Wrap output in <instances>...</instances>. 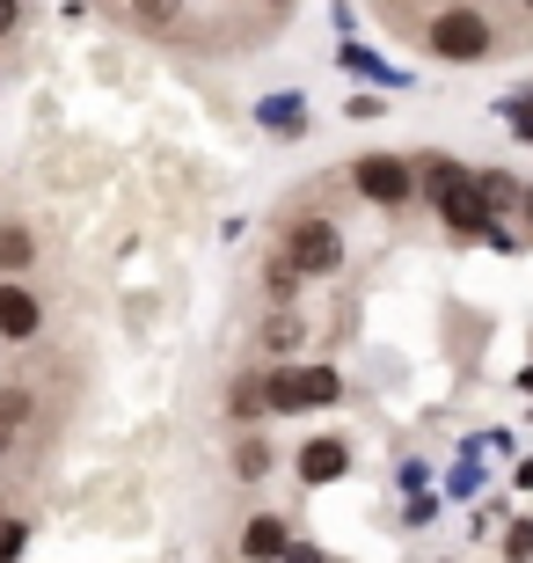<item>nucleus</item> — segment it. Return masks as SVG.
<instances>
[{
    "label": "nucleus",
    "instance_id": "obj_19",
    "mask_svg": "<svg viewBox=\"0 0 533 563\" xmlns=\"http://www.w3.org/2000/svg\"><path fill=\"white\" fill-rule=\"evenodd\" d=\"M278 563H322V556H314V549H300V542H286V556H278Z\"/></svg>",
    "mask_w": 533,
    "mask_h": 563
},
{
    "label": "nucleus",
    "instance_id": "obj_16",
    "mask_svg": "<svg viewBox=\"0 0 533 563\" xmlns=\"http://www.w3.org/2000/svg\"><path fill=\"white\" fill-rule=\"evenodd\" d=\"M234 461H242V476H264V468H270V446H264V439H242V454H234Z\"/></svg>",
    "mask_w": 533,
    "mask_h": 563
},
{
    "label": "nucleus",
    "instance_id": "obj_1",
    "mask_svg": "<svg viewBox=\"0 0 533 563\" xmlns=\"http://www.w3.org/2000/svg\"><path fill=\"white\" fill-rule=\"evenodd\" d=\"M424 52L446 66H475L497 52V22L475 8V0H446L438 15H424Z\"/></svg>",
    "mask_w": 533,
    "mask_h": 563
},
{
    "label": "nucleus",
    "instance_id": "obj_5",
    "mask_svg": "<svg viewBox=\"0 0 533 563\" xmlns=\"http://www.w3.org/2000/svg\"><path fill=\"white\" fill-rule=\"evenodd\" d=\"M37 330H44V300L30 286H15V278H0V336L8 344H30Z\"/></svg>",
    "mask_w": 533,
    "mask_h": 563
},
{
    "label": "nucleus",
    "instance_id": "obj_7",
    "mask_svg": "<svg viewBox=\"0 0 533 563\" xmlns=\"http://www.w3.org/2000/svg\"><path fill=\"white\" fill-rule=\"evenodd\" d=\"M344 468H351L344 439H308V454H300V476H308V483H336Z\"/></svg>",
    "mask_w": 533,
    "mask_h": 563
},
{
    "label": "nucleus",
    "instance_id": "obj_18",
    "mask_svg": "<svg viewBox=\"0 0 533 563\" xmlns=\"http://www.w3.org/2000/svg\"><path fill=\"white\" fill-rule=\"evenodd\" d=\"M15 22H22V0H0V37H15Z\"/></svg>",
    "mask_w": 533,
    "mask_h": 563
},
{
    "label": "nucleus",
    "instance_id": "obj_2",
    "mask_svg": "<svg viewBox=\"0 0 533 563\" xmlns=\"http://www.w3.org/2000/svg\"><path fill=\"white\" fill-rule=\"evenodd\" d=\"M300 278H336L344 272V228L336 220H322V212H300L286 228V250H278Z\"/></svg>",
    "mask_w": 533,
    "mask_h": 563
},
{
    "label": "nucleus",
    "instance_id": "obj_4",
    "mask_svg": "<svg viewBox=\"0 0 533 563\" xmlns=\"http://www.w3.org/2000/svg\"><path fill=\"white\" fill-rule=\"evenodd\" d=\"M351 190H366L373 206H410L417 168L402 162V154H358V162H351Z\"/></svg>",
    "mask_w": 533,
    "mask_h": 563
},
{
    "label": "nucleus",
    "instance_id": "obj_21",
    "mask_svg": "<svg viewBox=\"0 0 533 563\" xmlns=\"http://www.w3.org/2000/svg\"><path fill=\"white\" fill-rule=\"evenodd\" d=\"M519 8H526V15H533V0H519Z\"/></svg>",
    "mask_w": 533,
    "mask_h": 563
},
{
    "label": "nucleus",
    "instance_id": "obj_14",
    "mask_svg": "<svg viewBox=\"0 0 533 563\" xmlns=\"http://www.w3.org/2000/svg\"><path fill=\"white\" fill-rule=\"evenodd\" d=\"M264 286H270V300H278V308H292V292H300V272H292L286 256H270V272H264Z\"/></svg>",
    "mask_w": 533,
    "mask_h": 563
},
{
    "label": "nucleus",
    "instance_id": "obj_9",
    "mask_svg": "<svg viewBox=\"0 0 533 563\" xmlns=\"http://www.w3.org/2000/svg\"><path fill=\"white\" fill-rule=\"evenodd\" d=\"M300 336H308V322H300V314H292V308H270L264 330H256V344H264L270 358H286V352H300Z\"/></svg>",
    "mask_w": 533,
    "mask_h": 563
},
{
    "label": "nucleus",
    "instance_id": "obj_6",
    "mask_svg": "<svg viewBox=\"0 0 533 563\" xmlns=\"http://www.w3.org/2000/svg\"><path fill=\"white\" fill-rule=\"evenodd\" d=\"M242 556L248 563H278V556H286V520H278V512H256L248 534H242Z\"/></svg>",
    "mask_w": 533,
    "mask_h": 563
},
{
    "label": "nucleus",
    "instance_id": "obj_8",
    "mask_svg": "<svg viewBox=\"0 0 533 563\" xmlns=\"http://www.w3.org/2000/svg\"><path fill=\"white\" fill-rule=\"evenodd\" d=\"M30 264H37V234L22 220H0V278H22Z\"/></svg>",
    "mask_w": 533,
    "mask_h": 563
},
{
    "label": "nucleus",
    "instance_id": "obj_3",
    "mask_svg": "<svg viewBox=\"0 0 533 563\" xmlns=\"http://www.w3.org/2000/svg\"><path fill=\"white\" fill-rule=\"evenodd\" d=\"M264 396H270V410H329L344 396V380H336V366H270Z\"/></svg>",
    "mask_w": 533,
    "mask_h": 563
},
{
    "label": "nucleus",
    "instance_id": "obj_15",
    "mask_svg": "<svg viewBox=\"0 0 533 563\" xmlns=\"http://www.w3.org/2000/svg\"><path fill=\"white\" fill-rule=\"evenodd\" d=\"M504 556H512V563H533V520H519L512 534H504Z\"/></svg>",
    "mask_w": 533,
    "mask_h": 563
},
{
    "label": "nucleus",
    "instance_id": "obj_17",
    "mask_svg": "<svg viewBox=\"0 0 533 563\" xmlns=\"http://www.w3.org/2000/svg\"><path fill=\"white\" fill-rule=\"evenodd\" d=\"M22 542H30V527H22V520H0V563H15Z\"/></svg>",
    "mask_w": 533,
    "mask_h": 563
},
{
    "label": "nucleus",
    "instance_id": "obj_10",
    "mask_svg": "<svg viewBox=\"0 0 533 563\" xmlns=\"http://www.w3.org/2000/svg\"><path fill=\"white\" fill-rule=\"evenodd\" d=\"M270 410V396H264V374H242L234 388H226V418L234 424H256Z\"/></svg>",
    "mask_w": 533,
    "mask_h": 563
},
{
    "label": "nucleus",
    "instance_id": "obj_13",
    "mask_svg": "<svg viewBox=\"0 0 533 563\" xmlns=\"http://www.w3.org/2000/svg\"><path fill=\"white\" fill-rule=\"evenodd\" d=\"M176 15H184V0H132V22L140 30H176Z\"/></svg>",
    "mask_w": 533,
    "mask_h": 563
},
{
    "label": "nucleus",
    "instance_id": "obj_12",
    "mask_svg": "<svg viewBox=\"0 0 533 563\" xmlns=\"http://www.w3.org/2000/svg\"><path fill=\"white\" fill-rule=\"evenodd\" d=\"M22 424H30V396L22 388H0V454H15Z\"/></svg>",
    "mask_w": 533,
    "mask_h": 563
},
{
    "label": "nucleus",
    "instance_id": "obj_11",
    "mask_svg": "<svg viewBox=\"0 0 533 563\" xmlns=\"http://www.w3.org/2000/svg\"><path fill=\"white\" fill-rule=\"evenodd\" d=\"M438 206H446V220L453 228H482V212H490V198H482V184H460V190H446V198H438Z\"/></svg>",
    "mask_w": 533,
    "mask_h": 563
},
{
    "label": "nucleus",
    "instance_id": "obj_20",
    "mask_svg": "<svg viewBox=\"0 0 533 563\" xmlns=\"http://www.w3.org/2000/svg\"><path fill=\"white\" fill-rule=\"evenodd\" d=\"M519 125H533V103H519Z\"/></svg>",
    "mask_w": 533,
    "mask_h": 563
}]
</instances>
